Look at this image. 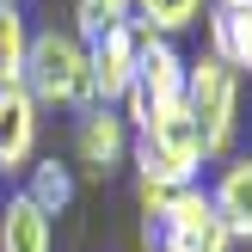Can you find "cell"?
<instances>
[{
	"label": "cell",
	"mask_w": 252,
	"mask_h": 252,
	"mask_svg": "<svg viewBox=\"0 0 252 252\" xmlns=\"http://www.w3.org/2000/svg\"><path fill=\"white\" fill-rule=\"evenodd\" d=\"M216 203L197 185L166 191V185H142V252H228Z\"/></svg>",
	"instance_id": "cell-1"
},
{
	"label": "cell",
	"mask_w": 252,
	"mask_h": 252,
	"mask_svg": "<svg viewBox=\"0 0 252 252\" xmlns=\"http://www.w3.org/2000/svg\"><path fill=\"white\" fill-rule=\"evenodd\" d=\"M19 86L31 93V105H62V111H86L93 105V68H86V43L74 31H31L25 43V68Z\"/></svg>",
	"instance_id": "cell-2"
},
{
	"label": "cell",
	"mask_w": 252,
	"mask_h": 252,
	"mask_svg": "<svg viewBox=\"0 0 252 252\" xmlns=\"http://www.w3.org/2000/svg\"><path fill=\"white\" fill-rule=\"evenodd\" d=\"M185 111L197 117V135H203V160L228 154L234 129H240V74L228 62H216L203 49L197 62H185Z\"/></svg>",
	"instance_id": "cell-3"
},
{
	"label": "cell",
	"mask_w": 252,
	"mask_h": 252,
	"mask_svg": "<svg viewBox=\"0 0 252 252\" xmlns=\"http://www.w3.org/2000/svg\"><path fill=\"white\" fill-rule=\"evenodd\" d=\"M172 105H185V56L172 49V37L142 31V43H135V86H129V98H123L129 135H142L148 123H154L160 111H172Z\"/></svg>",
	"instance_id": "cell-4"
},
{
	"label": "cell",
	"mask_w": 252,
	"mask_h": 252,
	"mask_svg": "<svg viewBox=\"0 0 252 252\" xmlns=\"http://www.w3.org/2000/svg\"><path fill=\"white\" fill-rule=\"evenodd\" d=\"M135 43L142 25H111L98 43H86V68H93V105H123L135 86Z\"/></svg>",
	"instance_id": "cell-5"
},
{
	"label": "cell",
	"mask_w": 252,
	"mask_h": 252,
	"mask_svg": "<svg viewBox=\"0 0 252 252\" xmlns=\"http://www.w3.org/2000/svg\"><path fill=\"white\" fill-rule=\"evenodd\" d=\"M129 154V123H123L117 105H86L80 111V129H74V160H80L93 179H105L111 166H123Z\"/></svg>",
	"instance_id": "cell-6"
},
{
	"label": "cell",
	"mask_w": 252,
	"mask_h": 252,
	"mask_svg": "<svg viewBox=\"0 0 252 252\" xmlns=\"http://www.w3.org/2000/svg\"><path fill=\"white\" fill-rule=\"evenodd\" d=\"M209 56L228 62L234 74H252V0H203Z\"/></svg>",
	"instance_id": "cell-7"
},
{
	"label": "cell",
	"mask_w": 252,
	"mask_h": 252,
	"mask_svg": "<svg viewBox=\"0 0 252 252\" xmlns=\"http://www.w3.org/2000/svg\"><path fill=\"white\" fill-rule=\"evenodd\" d=\"M37 154V105L19 80H0V172Z\"/></svg>",
	"instance_id": "cell-8"
},
{
	"label": "cell",
	"mask_w": 252,
	"mask_h": 252,
	"mask_svg": "<svg viewBox=\"0 0 252 252\" xmlns=\"http://www.w3.org/2000/svg\"><path fill=\"white\" fill-rule=\"evenodd\" d=\"M209 203H216L228 240H252V160H228V166H221Z\"/></svg>",
	"instance_id": "cell-9"
},
{
	"label": "cell",
	"mask_w": 252,
	"mask_h": 252,
	"mask_svg": "<svg viewBox=\"0 0 252 252\" xmlns=\"http://www.w3.org/2000/svg\"><path fill=\"white\" fill-rule=\"evenodd\" d=\"M56 246V234H49V216L31 203V197H6V209H0V252H49Z\"/></svg>",
	"instance_id": "cell-10"
},
{
	"label": "cell",
	"mask_w": 252,
	"mask_h": 252,
	"mask_svg": "<svg viewBox=\"0 0 252 252\" xmlns=\"http://www.w3.org/2000/svg\"><path fill=\"white\" fill-rule=\"evenodd\" d=\"M25 197H31L43 216H62V209L74 203V166H62L56 154H49V160H31V185H25Z\"/></svg>",
	"instance_id": "cell-11"
},
{
	"label": "cell",
	"mask_w": 252,
	"mask_h": 252,
	"mask_svg": "<svg viewBox=\"0 0 252 252\" xmlns=\"http://www.w3.org/2000/svg\"><path fill=\"white\" fill-rule=\"evenodd\" d=\"M129 19H135V0H74V25L68 31L80 43H98L111 25H129Z\"/></svg>",
	"instance_id": "cell-12"
},
{
	"label": "cell",
	"mask_w": 252,
	"mask_h": 252,
	"mask_svg": "<svg viewBox=\"0 0 252 252\" xmlns=\"http://www.w3.org/2000/svg\"><path fill=\"white\" fill-rule=\"evenodd\" d=\"M197 19H203V0H135V25L154 37H172Z\"/></svg>",
	"instance_id": "cell-13"
},
{
	"label": "cell",
	"mask_w": 252,
	"mask_h": 252,
	"mask_svg": "<svg viewBox=\"0 0 252 252\" xmlns=\"http://www.w3.org/2000/svg\"><path fill=\"white\" fill-rule=\"evenodd\" d=\"M25 43H31V31H25L19 6H12V0H0V80H19V68H25Z\"/></svg>",
	"instance_id": "cell-14"
}]
</instances>
